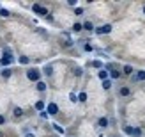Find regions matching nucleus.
Masks as SVG:
<instances>
[{
    "label": "nucleus",
    "mask_w": 145,
    "mask_h": 137,
    "mask_svg": "<svg viewBox=\"0 0 145 137\" xmlns=\"http://www.w3.org/2000/svg\"><path fill=\"white\" fill-rule=\"evenodd\" d=\"M122 132H124L126 135L129 137H143V130L138 126H131V125H126L124 128H122Z\"/></svg>",
    "instance_id": "3"
},
{
    "label": "nucleus",
    "mask_w": 145,
    "mask_h": 137,
    "mask_svg": "<svg viewBox=\"0 0 145 137\" xmlns=\"http://www.w3.org/2000/svg\"><path fill=\"white\" fill-rule=\"evenodd\" d=\"M76 0H67V5H71V7H76Z\"/></svg>",
    "instance_id": "31"
},
{
    "label": "nucleus",
    "mask_w": 145,
    "mask_h": 137,
    "mask_svg": "<svg viewBox=\"0 0 145 137\" xmlns=\"http://www.w3.org/2000/svg\"><path fill=\"white\" fill-rule=\"evenodd\" d=\"M117 93H119L120 98H127L129 95H131V87H129V85H120Z\"/></svg>",
    "instance_id": "10"
},
{
    "label": "nucleus",
    "mask_w": 145,
    "mask_h": 137,
    "mask_svg": "<svg viewBox=\"0 0 145 137\" xmlns=\"http://www.w3.org/2000/svg\"><path fill=\"white\" fill-rule=\"evenodd\" d=\"M112 85H113V82L110 80V78L103 80V89H105V91H110V89H112Z\"/></svg>",
    "instance_id": "22"
},
{
    "label": "nucleus",
    "mask_w": 145,
    "mask_h": 137,
    "mask_svg": "<svg viewBox=\"0 0 145 137\" xmlns=\"http://www.w3.org/2000/svg\"><path fill=\"white\" fill-rule=\"evenodd\" d=\"M41 73H44L46 77H52V75H53V66H52V64H46L44 69H42Z\"/></svg>",
    "instance_id": "17"
},
{
    "label": "nucleus",
    "mask_w": 145,
    "mask_h": 137,
    "mask_svg": "<svg viewBox=\"0 0 145 137\" xmlns=\"http://www.w3.org/2000/svg\"><path fill=\"white\" fill-rule=\"evenodd\" d=\"M25 75H27V80H30V82H39L41 80V69L39 68H28L27 71H25Z\"/></svg>",
    "instance_id": "2"
},
{
    "label": "nucleus",
    "mask_w": 145,
    "mask_h": 137,
    "mask_svg": "<svg viewBox=\"0 0 145 137\" xmlns=\"http://www.w3.org/2000/svg\"><path fill=\"white\" fill-rule=\"evenodd\" d=\"M82 48H83V52H89V54H90V52H94V46L90 45L89 41H83V45H82Z\"/></svg>",
    "instance_id": "21"
},
{
    "label": "nucleus",
    "mask_w": 145,
    "mask_h": 137,
    "mask_svg": "<svg viewBox=\"0 0 145 137\" xmlns=\"http://www.w3.org/2000/svg\"><path fill=\"white\" fill-rule=\"evenodd\" d=\"M76 96H78V102H80V103H85V102H87V93H85V91L78 93Z\"/></svg>",
    "instance_id": "24"
},
{
    "label": "nucleus",
    "mask_w": 145,
    "mask_h": 137,
    "mask_svg": "<svg viewBox=\"0 0 145 137\" xmlns=\"http://www.w3.org/2000/svg\"><path fill=\"white\" fill-rule=\"evenodd\" d=\"M108 126H110V119H108L106 116H101L97 119V128H99V130H106Z\"/></svg>",
    "instance_id": "9"
},
{
    "label": "nucleus",
    "mask_w": 145,
    "mask_h": 137,
    "mask_svg": "<svg viewBox=\"0 0 145 137\" xmlns=\"http://www.w3.org/2000/svg\"><path fill=\"white\" fill-rule=\"evenodd\" d=\"M83 27H82V21H76V23H72V32H82Z\"/></svg>",
    "instance_id": "25"
},
{
    "label": "nucleus",
    "mask_w": 145,
    "mask_h": 137,
    "mask_svg": "<svg viewBox=\"0 0 145 137\" xmlns=\"http://www.w3.org/2000/svg\"><path fill=\"white\" fill-rule=\"evenodd\" d=\"M112 30H113L112 23H105V25H101V27H96V28H94V32H96L97 36H105V34H110Z\"/></svg>",
    "instance_id": "5"
},
{
    "label": "nucleus",
    "mask_w": 145,
    "mask_h": 137,
    "mask_svg": "<svg viewBox=\"0 0 145 137\" xmlns=\"http://www.w3.org/2000/svg\"><path fill=\"white\" fill-rule=\"evenodd\" d=\"M18 62L21 64V66H27V64H30V57L21 55V57H18Z\"/></svg>",
    "instance_id": "18"
},
{
    "label": "nucleus",
    "mask_w": 145,
    "mask_h": 137,
    "mask_svg": "<svg viewBox=\"0 0 145 137\" xmlns=\"http://www.w3.org/2000/svg\"><path fill=\"white\" fill-rule=\"evenodd\" d=\"M12 116L16 118V119H20V118L25 116V111L21 109V107H14V109H12Z\"/></svg>",
    "instance_id": "15"
},
{
    "label": "nucleus",
    "mask_w": 145,
    "mask_h": 137,
    "mask_svg": "<svg viewBox=\"0 0 145 137\" xmlns=\"http://www.w3.org/2000/svg\"><path fill=\"white\" fill-rule=\"evenodd\" d=\"M120 77H122V71H120V69H117L115 66H113L110 71H108V78H110L112 82H113V80H119Z\"/></svg>",
    "instance_id": "7"
},
{
    "label": "nucleus",
    "mask_w": 145,
    "mask_h": 137,
    "mask_svg": "<svg viewBox=\"0 0 145 137\" xmlns=\"http://www.w3.org/2000/svg\"><path fill=\"white\" fill-rule=\"evenodd\" d=\"M74 14H76V16H82V14H83V7H76V9H74Z\"/></svg>",
    "instance_id": "29"
},
{
    "label": "nucleus",
    "mask_w": 145,
    "mask_h": 137,
    "mask_svg": "<svg viewBox=\"0 0 145 137\" xmlns=\"http://www.w3.org/2000/svg\"><path fill=\"white\" fill-rule=\"evenodd\" d=\"M52 128H53L57 134H62V135H64V132H66V130H64V128H62L59 123H52Z\"/></svg>",
    "instance_id": "23"
},
{
    "label": "nucleus",
    "mask_w": 145,
    "mask_h": 137,
    "mask_svg": "<svg viewBox=\"0 0 145 137\" xmlns=\"http://www.w3.org/2000/svg\"><path fill=\"white\" fill-rule=\"evenodd\" d=\"M32 13H34V14H37V16H44V18L50 16L48 7H44L42 4H34V5H32Z\"/></svg>",
    "instance_id": "4"
},
{
    "label": "nucleus",
    "mask_w": 145,
    "mask_h": 137,
    "mask_svg": "<svg viewBox=\"0 0 145 137\" xmlns=\"http://www.w3.org/2000/svg\"><path fill=\"white\" fill-rule=\"evenodd\" d=\"M90 66H92V68H96V69H103V68H105V64H103V61H97V59H96V61H92V62H90Z\"/></svg>",
    "instance_id": "19"
},
{
    "label": "nucleus",
    "mask_w": 145,
    "mask_h": 137,
    "mask_svg": "<svg viewBox=\"0 0 145 137\" xmlns=\"http://www.w3.org/2000/svg\"><path fill=\"white\" fill-rule=\"evenodd\" d=\"M0 77H2L4 80H9L12 77V68H2L0 69Z\"/></svg>",
    "instance_id": "12"
},
{
    "label": "nucleus",
    "mask_w": 145,
    "mask_h": 137,
    "mask_svg": "<svg viewBox=\"0 0 145 137\" xmlns=\"http://www.w3.org/2000/svg\"><path fill=\"white\" fill-rule=\"evenodd\" d=\"M0 16H2V18H9V16H11V13L7 11V9H0Z\"/></svg>",
    "instance_id": "26"
},
{
    "label": "nucleus",
    "mask_w": 145,
    "mask_h": 137,
    "mask_svg": "<svg viewBox=\"0 0 145 137\" xmlns=\"http://www.w3.org/2000/svg\"><path fill=\"white\" fill-rule=\"evenodd\" d=\"M97 77H99V80H101V82L106 80V78H108V71H106L105 68H103V69H99V71H97Z\"/></svg>",
    "instance_id": "20"
},
{
    "label": "nucleus",
    "mask_w": 145,
    "mask_h": 137,
    "mask_svg": "<svg viewBox=\"0 0 145 137\" xmlns=\"http://www.w3.org/2000/svg\"><path fill=\"white\" fill-rule=\"evenodd\" d=\"M131 80H133V82H145V69L135 71L133 77H131Z\"/></svg>",
    "instance_id": "8"
},
{
    "label": "nucleus",
    "mask_w": 145,
    "mask_h": 137,
    "mask_svg": "<svg viewBox=\"0 0 145 137\" xmlns=\"http://www.w3.org/2000/svg\"><path fill=\"white\" fill-rule=\"evenodd\" d=\"M133 73H135V68L131 64H124L122 66V77H133Z\"/></svg>",
    "instance_id": "11"
},
{
    "label": "nucleus",
    "mask_w": 145,
    "mask_h": 137,
    "mask_svg": "<svg viewBox=\"0 0 145 137\" xmlns=\"http://www.w3.org/2000/svg\"><path fill=\"white\" fill-rule=\"evenodd\" d=\"M142 13H143V16H145V5H143V9H142Z\"/></svg>",
    "instance_id": "34"
},
{
    "label": "nucleus",
    "mask_w": 145,
    "mask_h": 137,
    "mask_svg": "<svg viewBox=\"0 0 145 137\" xmlns=\"http://www.w3.org/2000/svg\"><path fill=\"white\" fill-rule=\"evenodd\" d=\"M46 114L48 116H57L59 114V105H57L55 102H50V103H46Z\"/></svg>",
    "instance_id": "6"
},
{
    "label": "nucleus",
    "mask_w": 145,
    "mask_h": 137,
    "mask_svg": "<svg viewBox=\"0 0 145 137\" xmlns=\"http://www.w3.org/2000/svg\"><path fill=\"white\" fill-rule=\"evenodd\" d=\"M5 123H7V118L4 116V114H0V126H4Z\"/></svg>",
    "instance_id": "28"
},
{
    "label": "nucleus",
    "mask_w": 145,
    "mask_h": 137,
    "mask_svg": "<svg viewBox=\"0 0 145 137\" xmlns=\"http://www.w3.org/2000/svg\"><path fill=\"white\" fill-rule=\"evenodd\" d=\"M39 116L42 118V119H48L50 116H48V114H46V111H42V112H39Z\"/></svg>",
    "instance_id": "30"
},
{
    "label": "nucleus",
    "mask_w": 145,
    "mask_h": 137,
    "mask_svg": "<svg viewBox=\"0 0 145 137\" xmlns=\"http://www.w3.org/2000/svg\"><path fill=\"white\" fill-rule=\"evenodd\" d=\"M74 75H76V77H82V68H76V71H74Z\"/></svg>",
    "instance_id": "32"
},
{
    "label": "nucleus",
    "mask_w": 145,
    "mask_h": 137,
    "mask_svg": "<svg viewBox=\"0 0 145 137\" xmlns=\"http://www.w3.org/2000/svg\"><path fill=\"white\" fill-rule=\"evenodd\" d=\"M0 9H2V5H0Z\"/></svg>",
    "instance_id": "35"
},
{
    "label": "nucleus",
    "mask_w": 145,
    "mask_h": 137,
    "mask_svg": "<svg viewBox=\"0 0 145 137\" xmlns=\"http://www.w3.org/2000/svg\"><path fill=\"white\" fill-rule=\"evenodd\" d=\"M23 135H25V137H35V134H32V132H25Z\"/></svg>",
    "instance_id": "33"
},
{
    "label": "nucleus",
    "mask_w": 145,
    "mask_h": 137,
    "mask_svg": "<svg viewBox=\"0 0 145 137\" xmlns=\"http://www.w3.org/2000/svg\"><path fill=\"white\" fill-rule=\"evenodd\" d=\"M82 27H83V30H85V32H94V28H96V25H94L90 20L83 21V23H82Z\"/></svg>",
    "instance_id": "13"
},
{
    "label": "nucleus",
    "mask_w": 145,
    "mask_h": 137,
    "mask_svg": "<svg viewBox=\"0 0 145 137\" xmlns=\"http://www.w3.org/2000/svg\"><path fill=\"white\" fill-rule=\"evenodd\" d=\"M69 100H71L72 103H76V102H78V96H76V93H71V95H69Z\"/></svg>",
    "instance_id": "27"
},
{
    "label": "nucleus",
    "mask_w": 145,
    "mask_h": 137,
    "mask_svg": "<svg viewBox=\"0 0 145 137\" xmlns=\"http://www.w3.org/2000/svg\"><path fill=\"white\" fill-rule=\"evenodd\" d=\"M48 89V84L44 80H39V82H35V91H39V93H44Z\"/></svg>",
    "instance_id": "14"
},
{
    "label": "nucleus",
    "mask_w": 145,
    "mask_h": 137,
    "mask_svg": "<svg viewBox=\"0 0 145 137\" xmlns=\"http://www.w3.org/2000/svg\"><path fill=\"white\" fill-rule=\"evenodd\" d=\"M14 61H16V59H14L11 48H5L4 54H2V57H0V66H2V68H11Z\"/></svg>",
    "instance_id": "1"
},
{
    "label": "nucleus",
    "mask_w": 145,
    "mask_h": 137,
    "mask_svg": "<svg viewBox=\"0 0 145 137\" xmlns=\"http://www.w3.org/2000/svg\"><path fill=\"white\" fill-rule=\"evenodd\" d=\"M34 109H35V111H37V112H42V111H44V109H46V103H44V102H42V100H37V102H35V103H34Z\"/></svg>",
    "instance_id": "16"
}]
</instances>
